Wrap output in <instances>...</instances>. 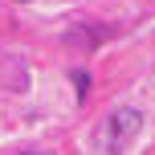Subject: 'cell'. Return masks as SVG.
<instances>
[{
	"label": "cell",
	"mask_w": 155,
	"mask_h": 155,
	"mask_svg": "<svg viewBox=\"0 0 155 155\" xmlns=\"http://www.w3.org/2000/svg\"><path fill=\"white\" fill-rule=\"evenodd\" d=\"M139 131H143V110L139 106H118V110L106 114V123H102L98 135H102V147L110 155H123L135 139H139Z\"/></svg>",
	"instance_id": "cell-1"
}]
</instances>
